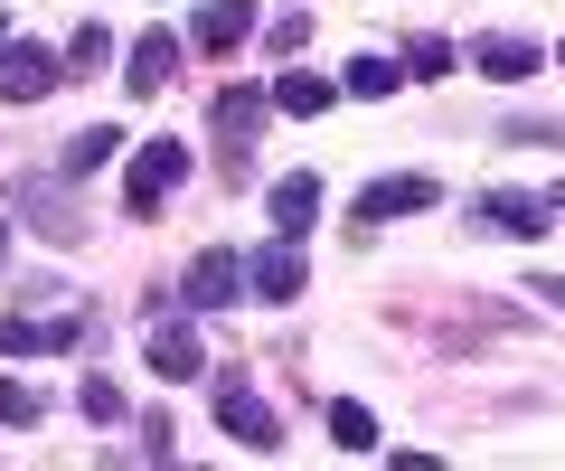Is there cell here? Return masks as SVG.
Here are the masks:
<instances>
[{"instance_id": "obj_1", "label": "cell", "mask_w": 565, "mask_h": 471, "mask_svg": "<svg viewBox=\"0 0 565 471\" xmlns=\"http://www.w3.org/2000/svg\"><path fill=\"white\" fill-rule=\"evenodd\" d=\"M85 340H95V302H66V311H47V321H20V311L0 321V349H10V358H39V349H85Z\"/></svg>"}, {"instance_id": "obj_2", "label": "cell", "mask_w": 565, "mask_h": 471, "mask_svg": "<svg viewBox=\"0 0 565 471\" xmlns=\"http://www.w3.org/2000/svg\"><path fill=\"white\" fill-rule=\"evenodd\" d=\"M180 180H189V151L180 142H141L132 151V180H122V207H132V217H161V199Z\"/></svg>"}, {"instance_id": "obj_3", "label": "cell", "mask_w": 565, "mask_h": 471, "mask_svg": "<svg viewBox=\"0 0 565 471\" xmlns=\"http://www.w3.org/2000/svg\"><path fill=\"white\" fill-rule=\"evenodd\" d=\"M20 217L39 226L47 246H76V236H85V217H76V199H66V180H47V170H29V180H20Z\"/></svg>"}, {"instance_id": "obj_4", "label": "cell", "mask_w": 565, "mask_h": 471, "mask_svg": "<svg viewBox=\"0 0 565 471\" xmlns=\"http://www.w3.org/2000/svg\"><path fill=\"white\" fill-rule=\"evenodd\" d=\"M217 142H226V170L255 161V142H264V95L255 85H226L217 95Z\"/></svg>"}, {"instance_id": "obj_5", "label": "cell", "mask_w": 565, "mask_h": 471, "mask_svg": "<svg viewBox=\"0 0 565 471\" xmlns=\"http://www.w3.org/2000/svg\"><path fill=\"white\" fill-rule=\"evenodd\" d=\"M217 425L236 433L245 452H274V443H282V433H274V406H264V396L245 387V377H226V387H217Z\"/></svg>"}, {"instance_id": "obj_6", "label": "cell", "mask_w": 565, "mask_h": 471, "mask_svg": "<svg viewBox=\"0 0 565 471\" xmlns=\"http://www.w3.org/2000/svg\"><path fill=\"white\" fill-rule=\"evenodd\" d=\"M415 207H434V180H424V170H405V180H367V189H359V226L415 217Z\"/></svg>"}, {"instance_id": "obj_7", "label": "cell", "mask_w": 565, "mask_h": 471, "mask_svg": "<svg viewBox=\"0 0 565 471\" xmlns=\"http://www.w3.org/2000/svg\"><path fill=\"white\" fill-rule=\"evenodd\" d=\"M236 292H245V265H236V255H226V246H207L199 265H189L180 302H189V311H217V302H236Z\"/></svg>"}, {"instance_id": "obj_8", "label": "cell", "mask_w": 565, "mask_h": 471, "mask_svg": "<svg viewBox=\"0 0 565 471\" xmlns=\"http://www.w3.org/2000/svg\"><path fill=\"white\" fill-rule=\"evenodd\" d=\"M57 76H66V66L57 57H47V47H10V57H0V95H10V104H39V95H57Z\"/></svg>"}, {"instance_id": "obj_9", "label": "cell", "mask_w": 565, "mask_h": 471, "mask_svg": "<svg viewBox=\"0 0 565 471\" xmlns=\"http://www.w3.org/2000/svg\"><path fill=\"white\" fill-rule=\"evenodd\" d=\"M471 66H481L490 85H519V76H537V66H546V47H537V39H509V29H500V39H471Z\"/></svg>"}, {"instance_id": "obj_10", "label": "cell", "mask_w": 565, "mask_h": 471, "mask_svg": "<svg viewBox=\"0 0 565 471\" xmlns=\"http://www.w3.org/2000/svg\"><path fill=\"white\" fill-rule=\"evenodd\" d=\"M141 358H151V377H170V387H189V377L207 368L199 330H180V321H161V330H151V349H141Z\"/></svg>"}, {"instance_id": "obj_11", "label": "cell", "mask_w": 565, "mask_h": 471, "mask_svg": "<svg viewBox=\"0 0 565 471\" xmlns=\"http://www.w3.org/2000/svg\"><path fill=\"white\" fill-rule=\"evenodd\" d=\"M170 66H180V39L170 29H151V39H132V66H122V95H161Z\"/></svg>"}, {"instance_id": "obj_12", "label": "cell", "mask_w": 565, "mask_h": 471, "mask_svg": "<svg viewBox=\"0 0 565 471\" xmlns=\"http://www.w3.org/2000/svg\"><path fill=\"white\" fill-rule=\"evenodd\" d=\"M311 217H321V180L311 170H282L274 180V236H311Z\"/></svg>"}, {"instance_id": "obj_13", "label": "cell", "mask_w": 565, "mask_h": 471, "mask_svg": "<svg viewBox=\"0 0 565 471\" xmlns=\"http://www.w3.org/2000/svg\"><path fill=\"white\" fill-rule=\"evenodd\" d=\"M245 283H255L264 302H292V292L311 283V274H302V255H292V236H282V246H264L255 265H245Z\"/></svg>"}, {"instance_id": "obj_14", "label": "cell", "mask_w": 565, "mask_h": 471, "mask_svg": "<svg viewBox=\"0 0 565 471\" xmlns=\"http://www.w3.org/2000/svg\"><path fill=\"white\" fill-rule=\"evenodd\" d=\"M245 29H255V0H207L199 20H189V39H199L207 57H226V47H236Z\"/></svg>"}, {"instance_id": "obj_15", "label": "cell", "mask_w": 565, "mask_h": 471, "mask_svg": "<svg viewBox=\"0 0 565 471\" xmlns=\"http://www.w3.org/2000/svg\"><path fill=\"white\" fill-rule=\"evenodd\" d=\"M481 217L500 226V236H546V217H556V207H546V199H527V189H490V199H481Z\"/></svg>"}, {"instance_id": "obj_16", "label": "cell", "mask_w": 565, "mask_h": 471, "mask_svg": "<svg viewBox=\"0 0 565 471\" xmlns=\"http://www.w3.org/2000/svg\"><path fill=\"white\" fill-rule=\"evenodd\" d=\"M330 95H340V85H330V76H311V66H282V85H274V104H282V114H330Z\"/></svg>"}, {"instance_id": "obj_17", "label": "cell", "mask_w": 565, "mask_h": 471, "mask_svg": "<svg viewBox=\"0 0 565 471\" xmlns=\"http://www.w3.org/2000/svg\"><path fill=\"white\" fill-rule=\"evenodd\" d=\"M330 443L340 452H377V415H367L359 396H340V406H330Z\"/></svg>"}, {"instance_id": "obj_18", "label": "cell", "mask_w": 565, "mask_h": 471, "mask_svg": "<svg viewBox=\"0 0 565 471\" xmlns=\"http://www.w3.org/2000/svg\"><path fill=\"white\" fill-rule=\"evenodd\" d=\"M114 151H122V132H114V124H85L76 142H66V180H85V170H104Z\"/></svg>"}, {"instance_id": "obj_19", "label": "cell", "mask_w": 565, "mask_h": 471, "mask_svg": "<svg viewBox=\"0 0 565 471\" xmlns=\"http://www.w3.org/2000/svg\"><path fill=\"white\" fill-rule=\"evenodd\" d=\"M349 95H359V104H377V95H396V57H359V66H349Z\"/></svg>"}, {"instance_id": "obj_20", "label": "cell", "mask_w": 565, "mask_h": 471, "mask_svg": "<svg viewBox=\"0 0 565 471\" xmlns=\"http://www.w3.org/2000/svg\"><path fill=\"white\" fill-rule=\"evenodd\" d=\"M47 415V396L39 387H20V377H0V425H39Z\"/></svg>"}, {"instance_id": "obj_21", "label": "cell", "mask_w": 565, "mask_h": 471, "mask_svg": "<svg viewBox=\"0 0 565 471\" xmlns=\"http://www.w3.org/2000/svg\"><path fill=\"white\" fill-rule=\"evenodd\" d=\"M452 57H462V47H444V39H415V47H405V76H424V85H434V76H452Z\"/></svg>"}, {"instance_id": "obj_22", "label": "cell", "mask_w": 565, "mask_h": 471, "mask_svg": "<svg viewBox=\"0 0 565 471\" xmlns=\"http://www.w3.org/2000/svg\"><path fill=\"white\" fill-rule=\"evenodd\" d=\"M104 57H114V39H104V20H85V29H76V47H66V66H76V76H95Z\"/></svg>"}, {"instance_id": "obj_23", "label": "cell", "mask_w": 565, "mask_h": 471, "mask_svg": "<svg viewBox=\"0 0 565 471\" xmlns=\"http://www.w3.org/2000/svg\"><path fill=\"white\" fill-rule=\"evenodd\" d=\"M76 406L95 415V425H114V415H122V387H114V377H85V396H76Z\"/></svg>"}, {"instance_id": "obj_24", "label": "cell", "mask_w": 565, "mask_h": 471, "mask_svg": "<svg viewBox=\"0 0 565 471\" xmlns=\"http://www.w3.org/2000/svg\"><path fill=\"white\" fill-rule=\"evenodd\" d=\"M311 39V20H302V10H282V20H264V47H302Z\"/></svg>"}, {"instance_id": "obj_25", "label": "cell", "mask_w": 565, "mask_h": 471, "mask_svg": "<svg viewBox=\"0 0 565 471\" xmlns=\"http://www.w3.org/2000/svg\"><path fill=\"white\" fill-rule=\"evenodd\" d=\"M537 292H546V302H556V311H565V283H537Z\"/></svg>"}, {"instance_id": "obj_26", "label": "cell", "mask_w": 565, "mask_h": 471, "mask_svg": "<svg viewBox=\"0 0 565 471\" xmlns=\"http://www.w3.org/2000/svg\"><path fill=\"white\" fill-rule=\"evenodd\" d=\"M0 255H10V217H0Z\"/></svg>"}, {"instance_id": "obj_27", "label": "cell", "mask_w": 565, "mask_h": 471, "mask_svg": "<svg viewBox=\"0 0 565 471\" xmlns=\"http://www.w3.org/2000/svg\"><path fill=\"white\" fill-rule=\"evenodd\" d=\"M556 207H565V189H556Z\"/></svg>"}, {"instance_id": "obj_28", "label": "cell", "mask_w": 565, "mask_h": 471, "mask_svg": "<svg viewBox=\"0 0 565 471\" xmlns=\"http://www.w3.org/2000/svg\"><path fill=\"white\" fill-rule=\"evenodd\" d=\"M556 57H565V47H556Z\"/></svg>"}]
</instances>
